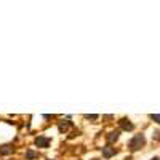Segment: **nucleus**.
I'll return each mask as SVG.
<instances>
[{"label": "nucleus", "instance_id": "6", "mask_svg": "<svg viewBox=\"0 0 160 160\" xmlns=\"http://www.w3.org/2000/svg\"><path fill=\"white\" fill-rule=\"evenodd\" d=\"M120 127H122V130H133V123L130 122V120H127V118L120 120Z\"/></svg>", "mask_w": 160, "mask_h": 160}, {"label": "nucleus", "instance_id": "4", "mask_svg": "<svg viewBox=\"0 0 160 160\" xmlns=\"http://www.w3.org/2000/svg\"><path fill=\"white\" fill-rule=\"evenodd\" d=\"M13 152H15V148H13L11 144H3V146H0V155L7 157V155H11Z\"/></svg>", "mask_w": 160, "mask_h": 160}, {"label": "nucleus", "instance_id": "10", "mask_svg": "<svg viewBox=\"0 0 160 160\" xmlns=\"http://www.w3.org/2000/svg\"><path fill=\"white\" fill-rule=\"evenodd\" d=\"M85 118H87V120H96L98 115H85Z\"/></svg>", "mask_w": 160, "mask_h": 160}, {"label": "nucleus", "instance_id": "11", "mask_svg": "<svg viewBox=\"0 0 160 160\" xmlns=\"http://www.w3.org/2000/svg\"><path fill=\"white\" fill-rule=\"evenodd\" d=\"M93 160H98V158H93Z\"/></svg>", "mask_w": 160, "mask_h": 160}, {"label": "nucleus", "instance_id": "8", "mask_svg": "<svg viewBox=\"0 0 160 160\" xmlns=\"http://www.w3.org/2000/svg\"><path fill=\"white\" fill-rule=\"evenodd\" d=\"M69 127H71V122H66V123H59V125H58V130H59L61 133H62V131L66 133V131L69 130Z\"/></svg>", "mask_w": 160, "mask_h": 160}, {"label": "nucleus", "instance_id": "1", "mask_svg": "<svg viewBox=\"0 0 160 160\" xmlns=\"http://www.w3.org/2000/svg\"><path fill=\"white\" fill-rule=\"evenodd\" d=\"M144 144H146V138H144V135H136L135 138L130 141L128 148H130L131 152H136V151H139L141 148H144Z\"/></svg>", "mask_w": 160, "mask_h": 160}, {"label": "nucleus", "instance_id": "3", "mask_svg": "<svg viewBox=\"0 0 160 160\" xmlns=\"http://www.w3.org/2000/svg\"><path fill=\"white\" fill-rule=\"evenodd\" d=\"M35 146H37V148H42V149H47L50 146V138H47V136L35 138Z\"/></svg>", "mask_w": 160, "mask_h": 160}, {"label": "nucleus", "instance_id": "2", "mask_svg": "<svg viewBox=\"0 0 160 160\" xmlns=\"http://www.w3.org/2000/svg\"><path fill=\"white\" fill-rule=\"evenodd\" d=\"M115 154H117V149L112 148L111 144H108V146H104V148H102V157H104V158H111V157H114Z\"/></svg>", "mask_w": 160, "mask_h": 160}, {"label": "nucleus", "instance_id": "5", "mask_svg": "<svg viewBox=\"0 0 160 160\" xmlns=\"http://www.w3.org/2000/svg\"><path fill=\"white\" fill-rule=\"evenodd\" d=\"M118 138H120V130L111 131V133H109V136H108V142H109V144H112V142H115Z\"/></svg>", "mask_w": 160, "mask_h": 160}, {"label": "nucleus", "instance_id": "7", "mask_svg": "<svg viewBox=\"0 0 160 160\" xmlns=\"http://www.w3.org/2000/svg\"><path fill=\"white\" fill-rule=\"evenodd\" d=\"M37 157H38V152H35L32 149H29L26 152V160H32V158H37Z\"/></svg>", "mask_w": 160, "mask_h": 160}, {"label": "nucleus", "instance_id": "12", "mask_svg": "<svg viewBox=\"0 0 160 160\" xmlns=\"http://www.w3.org/2000/svg\"><path fill=\"white\" fill-rule=\"evenodd\" d=\"M50 160H53V158H50Z\"/></svg>", "mask_w": 160, "mask_h": 160}, {"label": "nucleus", "instance_id": "13", "mask_svg": "<svg viewBox=\"0 0 160 160\" xmlns=\"http://www.w3.org/2000/svg\"><path fill=\"white\" fill-rule=\"evenodd\" d=\"M77 160H78V158H77Z\"/></svg>", "mask_w": 160, "mask_h": 160}, {"label": "nucleus", "instance_id": "9", "mask_svg": "<svg viewBox=\"0 0 160 160\" xmlns=\"http://www.w3.org/2000/svg\"><path fill=\"white\" fill-rule=\"evenodd\" d=\"M151 118L154 120V122H157V123H160V115H151Z\"/></svg>", "mask_w": 160, "mask_h": 160}]
</instances>
